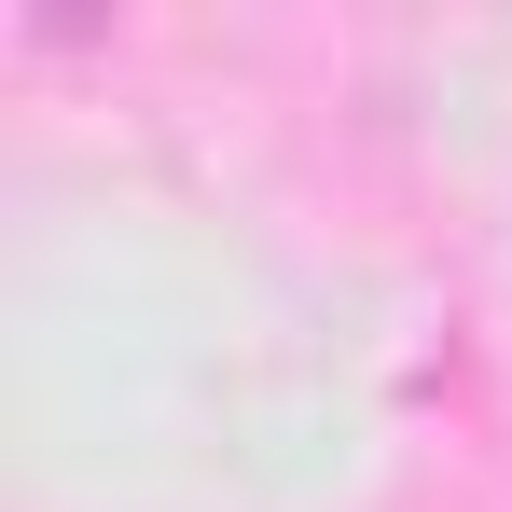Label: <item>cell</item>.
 Instances as JSON below:
<instances>
[]
</instances>
